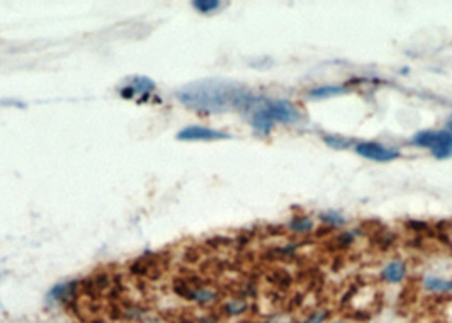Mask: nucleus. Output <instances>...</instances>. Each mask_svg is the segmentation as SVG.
Segmentation results:
<instances>
[{
  "label": "nucleus",
  "mask_w": 452,
  "mask_h": 323,
  "mask_svg": "<svg viewBox=\"0 0 452 323\" xmlns=\"http://www.w3.org/2000/svg\"><path fill=\"white\" fill-rule=\"evenodd\" d=\"M184 296H187L189 299H192V302H196V303H201V304H207V303H211L216 299V293L209 291V289H205V288L187 289V291H184Z\"/></svg>",
  "instance_id": "nucleus-12"
},
{
  "label": "nucleus",
  "mask_w": 452,
  "mask_h": 323,
  "mask_svg": "<svg viewBox=\"0 0 452 323\" xmlns=\"http://www.w3.org/2000/svg\"><path fill=\"white\" fill-rule=\"evenodd\" d=\"M328 323H349V322H346V320H333V322H328Z\"/></svg>",
  "instance_id": "nucleus-19"
},
{
  "label": "nucleus",
  "mask_w": 452,
  "mask_h": 323,
  "mask_svg": "<svg viewBox=\"0 0 452 323\" xmlns=\"http://www.w3.org/2000/svg\"><path fill=\"white\" fill-rule=\"evenodd\" d=\"M406 274H408L406 264L396 259V261L388 262L386 266L383 267V270H381V279L388 284H399L405 281Z\"/></svg>",
  "instance_id": "nucleus-7"
},
{
  "label": "nucleus",
  "mask_w": 452,
  "mask_h": 323,
  "mask_svg": "<svg viewBox=\"0 0 452 323\" xmlns=\"http://www.w3.org/2000/svg\"><path fill=\"white\" fill-rule=\"evenodd\" d=\"M422 286L425 291L433 295H452V279L439 276H425L422 279Z\"/></svg>",
  "instance_id": "nucleus-8"
},
{
  "label": "nucleus",
  "mask_w": 452,
  "mask_h": 323,
  "mask_svg": "<svg viewBox=\"0 0 452 323\" xmlns=\"http://www.w3.org/2000/svg\"><path fill=\"white\" fill-rule=\"evenodd\" d=\"M446 129H447V131H451V133H452V114H451V118H449V120H447Z\"/></svg>",
  "instance_id": "nucleus-18"
},
{
  "label": "nucleus",
  "mask_w": 452,
  "mask_h": 323,
  "mask_svg": "<svg viewBox=\"0 0 452 323\" xmlns=\"http://www.w3.org/2000/svg\"><path fill=\"white\" fill-rule=\"evenodd\" d=\"M288 228L294 233H308L314 228V223L310 216H305V214H296V216H292L291 221L288 223Z\"/></svg>",
  "instance_id": "nucleus-11"
},
{
  "label": "nucleus",
  "mask_w": 452,
  "mask_h": 323,
  "mask_svg": "<svg viewBox=\"0 0 452 323\" xmlns=\"http://www.w3.org/2000/svg\"><path fill=\"white\" fill-rule=\"evenodd\" d=\"M155 89H157V84H155L150 77L135 75V77H126V79L120 84V87H117V92H120L121 98L136 99V101H140V99L148 98L150 94H153Z\"/></svg>",
  "instance_id": "nucleus-5"
},
{
  "label": "nucleus",
  "mask_w": 452,
  "mask_h": 323,
  "mask_svg": "<svg viewBox=\"0 0 452 323\" xmlns=\"http://www.w3.org/2000/svg\"><path fill=\"white\" fill-rule=\"evenodd\" d=\"M349 92V89L343 85H321V87H314L308 92L310 99H330L337 98V95H343Z\"/></svg>",
  "instance_id": "nucleus-10"
},
{
  "label": "nucleus",
  "mask_w": 452,
  "mask_h": 323,
  "mask_svg": "<svg viewBox=\"0 0 452 323\" xmlns=\"http://www.w3.org/2000/svg\"><path fill=\"white\" fill-rule=\"evenodd\" d=\"M77 283L75 281H68V283L57 284L48 295V302L53 303H66L73 295H75Z\"/></svg>",
  "instance_id": "nucleus-9"
},
{
  "label": "nucleus",
  "mask_w": 452,
  "mask_h": 323,
  "mask_svg": "<svg viewBox=\"0 0 452 323\" xmlns=\"http://www.w3.org/2000/svg\"><path fill=\"white\" fill-rule=\"evenodd\" d=\"M226 311H228L229 315H238V313H242V311H245V308H247V304H243V303H229V304H226Z\"/></svg>",
  "instance_id": "nucleus-17"
},
{
  "label": "nucleus",
  "mask_w": 452,
  "mask_h": 323,
  "mask_svg": "<svg viewBox=\"0 0 452 323\" xmlns=\"http://www.w3.org/2000/svg\"><path fill=\"white\" fill-rule=\"evenodd\" d=\"M232 135L221 131V129L207 128V126H187L177 133V140L180 142H220V140H229Z\"/></svg>",
  "instance_id": "nucleus-6"
},
{
  "label": "nucleus",
  "mask_w": 452,
  "mask_h": 323,
  "mask_svg": "<svg viewBox=\"0 0 452 323\" xmlns=\"http://www.w3.org/2000/svg\"><path fill=\"white\" fill-rule=\"evenodd\" d=\"M248 122L257 135L267 136L276 124H299L303 113L289 99H258V102L247 113Z\"/></svg>",
  "instance_id": "nucleus-2"
},
{
  "label": "nucleus",
  "mask_w": 452,
  "mask_h": 323,
  "mask_svg": "<svg viewBox=\"0 0 452 323\" xmlns=\"http://www.w3.org/2000/svg\"><path fill=\"white\" fill-rule=\"evenodd\" d=\"M192 7H194L198 12L209 14V12H214V10L220 9L221 2L220 0H194V2H192Z\"/></svg>",
  "instance_id": "nucleus-15"
},
{
  "label": "nucleus",
  "mask_w": 452,
  "mask_h": 323,
  "mask_svg": "<svg viewBox=\"0 0 452 323\" xmlns=\"http://www.w3.org/2000/svg\"><path fill=\"white\" fill-rule=\"evenodd\" d=\"M176 98L189 109L205 114H220L228 111L247 114L261 99L247 85L226 79L191 82L176 92Z\"/></svg>",
  "instance_id": "nucleus-1"
},
{
  "label": "nucleus",
  "mask_w": 452,
  "mask_h": 323,
  "mask_svg": "<svg viewBox=\"0 0 452 323\" xmlns=\"http://www.w3.org/2000/svg\"><path fill=\"white\" fill-rule=\"evenodd\" d=\"M323 142L327 143L330 148H337V150H347L350 145H355L352 140L343 138V136H337V135H325Z\"/></svg>",
  "instance_id": "nucleus-14"
},
{
  "label": "nucleus",
  "mask_w": 452,
  "mask_h": 323,
  "mask_svg": "<svg viewBox=\"0 0 452 323\" xmlns=\"http://www.w3.org/2000/svg\"><path fill=\"white\" fill-rule=\"evenodd\" d=\"M411 143L418 148H427L437 160L452 157V133L447 129H422L415 133Z\"/></svg>",
  "instance_id": "nucleus-3"
},
{
  "label": "nucleus",
  "mask_w": 452,
  "mask_h": 323,
  "mask_svg": "<svg viewBox=\"0 0 452 323\" xmlns=\"http://www.w3.org/2000/svg\"><path fill=\"white\" fill-rule=\"evenodd\" d=\"M320 220L323 221L325 225L335 226V228L346 225V216H343L342 213H339V211H323V213L320 214Z\"/></svg>",
  "instance_id": "nucleus-13"
},
{
  "label": "nucleus",
  "mask_w": 452,
  "mask_h": 323,
  "mask_svg": "<svg viewBox=\"0 0 452 323\" xmlns=\"http://www.w3.org/2000/svg\"><path fill=\"white\" fill-rule=\"evenodd\" d=\"M355 154L362 158H368L373 162H393L402 157V151L391 145H384L379 142H359L354 147Z\"/></svg>",
  "instance_id": "nucleus-4"
},
{
  "label": "nucleus",
  "mask_w": 452,
  "mask_h": 323,
  "mask_svg": "<svg viewBox=\"0 0 452 323\" xmlns=\"http://www.w3.org/2000/svg\"><path fill=\"white\" fill-rule=\"evenodd\" d=\"M328 311L327 310H317L310 315L303 323H327Z\"/></svg>",
  "instance_id": "nucleus-16"
}]
</instances>
